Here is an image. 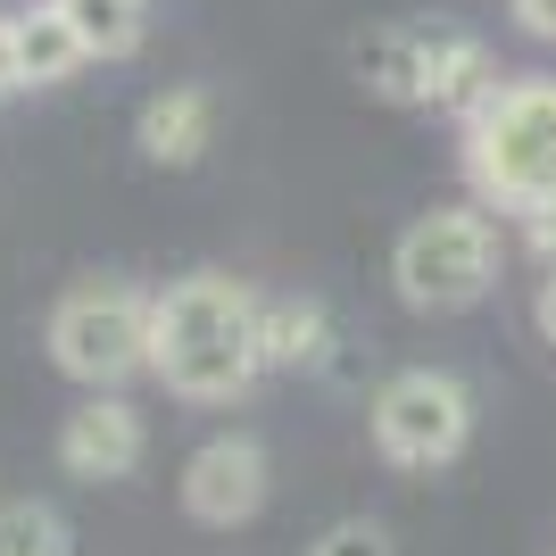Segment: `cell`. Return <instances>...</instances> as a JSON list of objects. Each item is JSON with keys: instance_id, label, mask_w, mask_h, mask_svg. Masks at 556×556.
Here are the masks:
<instances>
[{"instance_id": "52a82bcc", "label": "cell", "mask_w": 556, "mask_h": 556, "mask_svg": "<svg viewBox=\"0 0 556 556\" xmlns=\"http://www.w3.org/2000/svg\"><path fill=\"white\" fill-rule=\"evenodd\" d=\"M266 507V448L225 432V441H200L184 465V515L191 523H208V532H232V523H250Z\"/></svg>"}, {"instance_id": "6da1fadb", "label": "cell", "mask_w": 556, "mask_h": 556, "mask_svg": "<svg viewBox=\"0 0 556 556\" xmlns=\"http://www.w3.org/2000/svg\"><path fill=\"white\" fill-rule=\"evenodd\" d=\"M150 374L191 407H225L257 382V291L232 275H184L150 300Z\"/></svg>"}, {"instance_id": "2e32d148", "label": "cell", "mask_w": 556, "mask_h": 556, "mask_svg": "<svg viewBox=\"0 0 556 556\" xmlns=\"http://www.w3.org/2000/svg\"><path fill=\"white\" fill-rule=\"evenodd\" d=\"M532 325H540V341L556 349V266L540 275V291H532Z\"/></svg>"}, {"instance_id": "30bf717a", "label": "cell", "mask_w": 556, "mask_h": 556, "mask_svg": "<svg viewBox=\"0 0 556 556\" xmlns=\"http://www.w3.org/2000/svg\"><path fill=\"white\" fill-rule=\"evenodd\" d=\"M17 25V67H25V84L34 92H50V84H67L75 67H92V50L75 42V25L59 17V0H34L25 17H9Z\"/></svg>"}, {"instance_id": "7c38bea8", "label": "cell", "mask_w": 556, "mask_h": 556, "mask_svg": "<svg viewBox=\"0 0 556 556\" xmlns=\"http://www.w3.org/2000/svg\"><path fill=\"white\" fill-rule=\"evenodd\" d=\"M59 17L75 25V42L92 59H134L150 34V0H59Z\"/></svg>"}, {"instance_id": "5bb4252c", "label": "cell", "mask_w": 556, "mask_h": 556, "mask_svg": "<svg viewBox=\"0 0 556 556\" xmlns=\"http://www.w3.org/2000/svg\"><path fill=\"white\" fill-rule=\"evenodd\" d=\"M307 556H399V548H391V532H382L374 515H357V523H332Z\"/></svg>"}, {"instance_id": "4fadbf2b", "label": "cell", "mask_w": 556, "mask_h": 556, "mask_svg": "<svg viewBox=\"0 0 556 556\" xmlns=\"http://www.w3.org/2000/svg\"><path fill=\"white\" fill-rule=\"evenodd\" d=\"M0 556H75V532L50 498H9L0 507Z\"/></svg>"}, {"instance_id": "3957f363", "label": "cell", "mask_w": 556, "mask_h": 556, "mask_svg": "<svg viewBox=\"0 0 556 556\" xmlns=\"http://www.w3.org/2000/svg\"><path fill=\"white\" fill-rule=\"evenodd\" d=\"M357 75H366L382 100H407V109H457V125L498 92L490 75V50L465 34V25H382L357 42Z\"/></svg>"}, {"instance_id": "8fae6325", "label": "cell", "mask_w": 556, "mask_h": 556, "mask_svg": "<svg viewBox=\"0 0 556 556\" xmlns=\"http://www.w3.org/2000/svg\"><path fill=\"white\" fill-rule=\"evenodd\" d=\"M325 357V307L300 291H257V366H307Z\"/></svg>"}, {"instance_id": "ba28073f", "label": "cell", "mask_w": 556, "mask_h": 556, "mask_svg": "<svg viewBox=\"0 0 556 556\" xmlns=\"http://www.w3.org/2000/svg\"><path fill=\"white\" fill-rule=\"evenodd\" d=\"M150 448V424L125 407V399H75L67 424H59V465L75 482H125Z\"/></svg>"}, {"instance_id": "277c9868", "label": "cell", "mask_w": 556, "mask_h": 556, "mask_svg": "<svg viewBox=\"0 0 556 556\" xmlns=\"http://www.w3.org/2000/svg\"><path fill=\"white\" fill-rule=\"evenodd\" d=\"M391 282L416 316H457L498 282V232L482 208H432L399 232L391 250Z\"/></svg>"}, {"instance_id": "9c48e42d", "label": "cell", "mask_w": 556, "mask_h": 556, "mask_svg": "<svg viewBox=\"0 0 556 556\" xmlns=\"http://www.w3.org/2000/svg\"><path fill=\"white\" fill-rule=\"evenodd\" d=\"M208 125H216V100L200 92V84H166V92L141 100V159L150 166H191L200 150H208Z\"/></svg>"}, {"instance_id": "7a4b0ae2", "label": "cell", "mask_w": 556, "mask_h": 556, "mask_svg": "<svg viewBox=\"0 0 556 556\" xmlns=\"http://www.w3.org/2000/svg\"><path fill=\"white\" fill-rule=\"evenodd\" d=\"M457 166L473 200L515 216L556 208V84L548 75H515L482 109L457 125Z\"/></svg>"}, {"instance_id": "9a60e30c", "label": "cell", "mask_w": 556, "mask_h": 556, "mask_svg": "<svg viewBox=\"0 0 556 556\" xmlns=\"http://www.w3.org/2000/svg\"><path fill=\"white\" fill-rule=\"evenodd\" d=\"M515 9V25L532 34V42H556V0H507Z\"/></svg>"}, {"instance_id": "8992f818", "label": "cell", "mask_w": 556, "mask_h": 556, "mask_svg": "<svg viewBox=\"0 0 556 556\" xmlns=\"http://www.w3.org/2000/svg\"><path fill=\"white\" fill-rule=\"evenodd\" d=\"M473 441V391L441 366H407L374 391V448L407 473H432V465L465 457Z\"/></svg>"}, {"instance_id": "e0dca14e", "label": "cell", "mask_w": 556, "mask_h": 556, "mask_svg": "<svg viewBox=\"0 0 556 556\" xmlns=\"http://www.w3.org/2000/svg\"><path fill=\"white\" fill-rule=\"evenodd\" d=\"M0 92H25V67H17V25L0 17Z\"/></svg>"}, {"instance_id": "5b68a950", "label": "cell", "mask_w": 556, "mask_h": 556, "mask_svg": "<svg viewBox=\"0 0 556 556\" xmlns=\"http://www.w3.org/2000/svg\"><path fill=\"white\" fill-rule=\"evenodd\" d=\"M50 366L84 391H116L125 374H150V300L134 282H75L50 307Z\"/></svg>"}]
</instances>
